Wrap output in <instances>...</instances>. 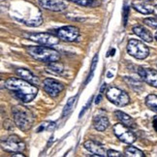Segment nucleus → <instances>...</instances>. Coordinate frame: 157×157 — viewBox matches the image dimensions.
<instances>
[{
	"instance_id": "nucleus-1",
	"label": "nucleus",
	"mask_w": 157,
	"mask_h": 157,
	"mask_svg": "<svg viewBox=\"0 0 157 157\" xmlns=\"http://www.w3.org/2000/svg\"><path fill=\"white\" fill-rule=\"evenodd\" d=\"M5 87L14 93L16 97L23 103L31 102L38 93V87L23 78H10L5 82Z\"/></svg>"
},
{
	"instance_id": "nucleus-2",
	"label": "nucleus",
	"mask_w": 157,
	"mask_h": 157,
	"mask_svg": "<svg viewBox=\"0 0 157 157\" xmlns=\"http://www.w3.org/2000/svg\"><path fill=\"white\" fill-rule=\"evenodd\" d=\"M12 116L14 123L21 131H28L32 127L35 117L31 111L25 106H15L12 108Z\"/></svg>"
},
{
	"instance_id": "nucleus-3",
	"label": "nucleus",
	"mask_w": 157,
	"mask_h": 157,
	"mask_svg": "<svg viewBox=\"0 0 157 157\" xmlns=\"http://www.w3.org/2000/svg\"><path fill=\"white\" fill-rule=\"evenodd\" d=\"M26 52L30 56L40 62L51 63L54 61H58L60 58L59 52L49 47H44V46L28 47L26 49Z\"/></svg>"
},
{
	"instance_id": "nucleus-4",
	"label": "nucleus",
	"mask_w": 157,
	"mask_h": 157,
	"mask_svg": "<svg viewBox=\"0 0 157 157\" xmlns=\"http://www.w3.org/2000/svg\"><path fill=\"white\" fill-rule=\"evenodd\" d=\"M127 52L136 59H144L148 56L149 49L143 42L136 39H130L127 43Z\"/></svg>"
},
{
	"instance_id": "nucleus-5",
	"label": "nucleus",
	"mask_w": 157,
	"mask_h": 157,
	"mask_svg": "<svg viewBox=\"0 0 157 157\" xmlns=\"http://www.w3.org/2000/svg\"><path fill=\"white\" fill-rule=\"evenodd\" d=\"M1 147L8 152H22L25 149V143L17 135H10L1 141Z\"/></svg>"
},
{
	"instance_id": "nucleus-6",
	"label": "nucleus",
	"mask_w": 157,
	"mask_h": 157,
	"mask_svg": "<svg viewBox=\"0 0 157 157\" xmlns=\"http://www.w3.org/2000/svg\"><path fill=\"white\" fill-rule=\"evenodd\" d=\"M106 96L109 101L118 107H124L130 103L129 95L117 87H111L107 91Z\"/></svg>"
},
{
	"instance_id": "nucleus-7",
	"label": "nucleus",
	"mask_w": 157,
	"mask_h": 157,
	"mask_svg": "<svg viewBox=\"0 0 157 157\" xmlns=\"http://www.w3.org/2000/svg\"><path fill=\"white\" fill-rule=\"evenodd\" d=\"M113 133L120 141L127 144H131L136 141V136L135 134L131 131V129L128 126L124 125L123 123L119 122L113 125Z\"/></svg>"
},
{
	"instance_id": "nucleus-8",
	"label": "nucleus",
	"mask_w": 157,
	"mask_h": 157,
	"mask_svg": "<svg viewBox=\"0 0 157 157\" xmlns=\"http://www.w3.org/2000/svg\"><path fill=\"white\" fill-rule=\"evenodd\" d=\"M27 39L36 43L46 46H53L59 43V38L50 33H28L26 35Z\"/></svg>"
},
{
	"instance_id": "nucleus-9",
	"label": "nucleus",
	"mask_w": 157,
	"mask_h": 157,
	"mask_svg": "<svg viewBox=\"0 0 157 157\" xmlns=\"http://www.w3.org/2000/svg\"><path fill=\"white\" fill-rule=\"evenodd\" d=\"M56 36L64 42H74L80 36V30L78 27L72 25L63 26L57 30Z\"/></svg>"
},
{
	"instance_id": "nucleus-10",
	"label": "nucleus",
	"mask_w": 157,
	"mask_h": 157,
	"mask_svg": "<svg viewBox=\"0 0 157 157\" xmlns=\"http://www.w3.org/2000/svg\"><path fill=\"white\" fill-rule=\"evenodd\" d=\"M43 87L45 91L49 94L51 97H56V96H58L63 91L64 84L59 82L56 80H54V78H47L44 80Z\"/></svg>"
},
{
	"instance_id": "nucleus-11",
	"label": "nucleus",
	"mask_w": 157,
	"mask_h": 157,
	"mask_svg": "<svg viewBox=\"0 0 157 157\" xmlns=\"http://www.w3.org/2000/svg\"><path fill=\"white\" fill-rule=\"evenodd\" d=\"M138 75L141 77L142 80L148 83L149 86L157 87V71L149 68L139 67L138 68Z\"/></svg>"
},
{
	"instance_id": "nucleus-12",
	"label": "nucleus",
	"mask_w": 157,
	"mask_h": 157,
	"mask_svg": "<svg viewBox=\"0 0 157 157\" xmlns=\"http://www.w3.org/2000/svg\"><path fill=\"white\" fill-rule=\"evenodd\" d=\"M92 124H93V127L99 131V132H103L105 131L109 125H110V121L107 117V114L104 111H98L94 114L93 117V120H92Z\"/></svg>"
},
{
	"instance_id": "nucleus-13",
	"label": "nucleus",
	"mask_w": 157,
	"mask_h": 157,
	"mask_svg": "<svg viewBox=\"0 0 157 157\" xmlns=\"http://www.w3.org/2000/svg\"><path fill=\"white\" fill-rule=\"evenodd\" d=\"M38 3L42 8L52 12H62L67 8L62 0H38Z\"/></svg>"
},
{
	"instance_id": "nucleus-14",
	"label": "nucleus",
	"mask_w": 157,
	"mask_h": 157,
	"mask_svg": "<svg viewBox=\"0 0 157 157\" xmlns=\"http://www.w3.org/2000/svg\"><path fill=\"white\" fill-rule=\"evenodd\" d=\"M83 147L86 150L90 153L94 154L95 156H108V150L107 148L103 146L95 141L88 140L86 142H84Z\"/></svg>"
},
{
	"instance_id": "nucleus-15",
	"label": "nucleus",
	"mask_w": 157,
	"mask_h": 157,
	"mask_svg": "<svg viewBox=\"0 0 157 157\" xmlns=\"http://www.w3.org/2000/svg\"><path fill=\"white\" fill-rule=\"evenodd\" d=\"M133 8L136 11H138L139 13L144 14V15H148L152 14L154 12V8L151 5H149L147 1L146 0H135L132 4Z\"/></svg>"
},
{
	"instance_id": "nucleus-16",
	"label": "nucleus",
	"mask_w": 157,
	"mask_h": 157,
	"mask_svg": "<svg viewBox=\"0 0 157 157\" xmlns=\"http://www.w3.org/2000/svg\"><path fill=\"white\" fill-rule=\"evenodd\" d=\"M16 74L19 76L21 78H23V80L31 82V83L35 84V86H38V84L40 83L39 78L37 76H35L31 71H29L27 69H25V68L17 69L16 70Z\"/></svg>"
},
{
	"instance_id": "nucleus-17",
	"label": "nucleus",
	"mask_w": 157,
	"mask_h": 157,
	"mask_svg": "<svg viewBox=\"0 0 157 157\" xmlns=\"http://www.w3.org/2000/svg\"><path fill=\"white\" fill-rule=\"evenodd\" d=\"M132 30H133V32H134L138 36V37H140L144 42L150 43V42L153 41L152 34L150 33L147 28H144V26H142V25H134L132 27Z\"/></svg>"
},
{
	"instance_id": "nucleus-18",
	"label": "nucleus",
	"mask_w": 157,
	"mask_h": 157,
	"mask_svg": "<svg viewBox=\"0 0 157 157\" xmlns=\"http://www.w3.org/2000/svg\"><path fill=\"white\" fill-rule=\"evenodd\" d=\"M114 116H116L117 119L119 122L123 123L124 125L128 126L129 128H136V122L130 116H128L127 113H125L121 111H116L114 112Z\"/></svg>"
},
{
	"instance_id": "nucleus-19",
	"label": "nucleus",
	"mask_w": 157,
	"mask_h": 157,
	"mask_svg": "<svg viewBox=\"0 0 157 157\" xmlns=\"http://www.w3.org/2000/svg\"><path fill=\"white\" fill-rule=\"evenodd\" d=\"M70 1L77 5L82 6V7H90V8H95L101 5L100 0H70Z\"/></svg>"
},
{
	"instance_id": "nucleus-20",
	"label": "nucleus",
	"mask_w": 157,
	"mask_h": 157,
	"mask_svg": "<svg viewBox=\"0 0 157 157\" xmlns=\"http://www.w3.org/2000/svg\"><path fill=\"white\" fill-rule=\"evenodd\" d=\"M48 69H49L51 72H53L57 75H63L65 72V68L62 63H60L58 61H54V62H51L49 65H48Z\"/></svg>"
},
{
	"instance_id": "nucleus-21",
	"label": "nucleus",
	"mask_w": 157,
	"mask_h": 157,
	"mask_svg": "<svg viewBox=\"0 0 157 157\" xmlns=\"http://www.w3.org/2000/svg\"><path fill=\"white\" fill-rule=\"evenodd\" d=\"M123 80L131 88L136 90V91H141V90H143V84L139 81H137L136 78H133L131 77H124Z\"/></svg>"
},
{
	"instance_id": "nucleus-22",
	"label": "nucleus",
	"mask_w": 157,
	"mask_h": 157,
	"mask_svg": "<svg viewBox=\"0 0 157 157\" xmlns=\"http://www.w3.org/2000/svg\"><path fill=\"white\" fill-rule=\"evenodd\" d=\"M146 105L150 110L157 113V95H154V94L147 95L146 98Z\"/></svg>"
},
{
	"instance_id": "nucleus-23",
	"label": "nucleus",
	"mask_w": 157,
	"mask_h": 157,
	"mask_svg": "<svg viewBox=\"0 0 157 157\" xmlns=\"http://www.w3.org/2000/svg\"><path fill=\"white\" fill-rule=\"evenodd\" d=\"M125 156L127 157H144V153L135 147H128L124 151Z\"/></svg>"
},
{
	"instance_id": "nucleus-24",
	"label": "nucleus",
	"mask_w": 157,
	"mask_h": 157,
	"mask_svg": "<svg viewBox=\"0 0 157 157\" xmlns=\"http://www.w3.org/2000/svg\"><path fill=\"white\" fill-rule=\"evenodd\" d=\"M76 99H77V96H76V97H71V98L68 100L67 104H66V106H65V108H64V110H63L62 117H65L66 114H68V113L72 110V107L74 106L75 102H76Z\"/></svg>"
},
{
	"instance_id": "nucleus-25",
	"label": "nucleus",
	"mask_w": 157,
	"mask_h": 157,
	"mask_svg": "<svg viewBox=\"0 0 157 157\" xmlns=\"http://www.w3.org/2000/svg\"><path fill=\"white\" fill-rule=\"evenodd\" d=\"M144 22L149 27L157 30V19H155V17H147V19L144 20Z\"/></svg>"
},
{
	"instance_id": "nucleus-26",
	"label": "nucleus",
	"mask_w": 157,
	"mask_h": 157,
	"mask_svg": "<svg viewBox=\"0 0 157 157\" xmlns=\"http://www.w3.org/2000/svg\"><path fill=\"white\" fill-rule=\"evenodd\" d=\"M52 126H54V122H44L42 124L39 129H38V132H41L42 130H48V129H51Z\"/></svg>"
},
{
	"instance_id": "nucleus-27",
	"label": "nucleus",
	"mask_w": 157,
	"mask_h": 157,
	"mask_svg": "<svg viewBox=\"0 0 157 157\" xmlns=\"http://www.w3.org/2000/svg\"><path fill=\"white\" fill-rule=\"evenodd\" d=\"M108 156L109 157H122L123 155L119 151H117V150L110 149V150H108Z\"/></svg>"
},
{
	"instance_id": "nucleus-28",
	"label": "nucleus",
	"mask_w": 157,
	"mask_h": 157,
	"mask_svg": "<svg viewBox=\"0 0 157 157\" xmlns=\"http://www.w3.org/2000/svg\"><path fill=\"white\" fill-rule=\"evenodd\" d=\"M129 14V8L127 6H125L123 9V21H124V25H126V22H127V17Z\"/></svg>"
},
{
	"instance_id": "nucleus-29",
	"label": "nucleus",
	"mask_w": 157,
	"mask_h": 157,
	"mask_svg": "<svg viewBox=\"0 0 157 157\" xmlns=\"http://www.w3.org/2000/svg\"><path fill=\"white\" fill-rule=\"evenodd\" d=\"M97 61H98V56L96 54V56L93 57L92 59V63H91V67H90V70H91V73L93 74V72L96 68V64H97Z\"/></svg>"
},
{
	"instance_id": "nucleus-30",
	"label": "nucleus",
	"mask_w": 157,
	"mask_h": 157,
	"mask_svg": "<svg viewBox=\"0 0 157 157\" xmlns=\"http://www.w3.org/2000/svg\"><path fill=\"white\" fill-rule=\"evenodd\" d=\"M90 104H91V99H90V101H89V102H88V103L86 104V107H84V109H83V110H82V111L81 112V113H80V117H82V114H83L84 113H86V110H87V109H88V106H89Z\"/></svg>"
},
{
	"instance_id": "nucleus-31",
	"label": "nucleus",
	"mask_w": 157,
	"mask_h": 157,
	"mask_svg": "<svg viewBox=\"0 0 157 157\" xmlns=\"http://www.w3.org/2000/svg\"><path fill=\"white\" fill-rule=\"evenodd\" d=\"M101 99H102V96H101V94H99V96H97V97H96L95 104H99L100 102H101Z\"/></svg>"
},
{
	"instance_id": "nucleus-32",
	"label": "nucleus",
	"mask_w": 157,
	"mask_h": 157,
	"mask_svg": "<svg viewBox=\"0 0 157 157\" xmlns=\"http://www.w3.org/2000/svg\"><path fill=\"white\" fill-rule=\"evenodd\" d=\"M13 156H21V157H25V154H22V153H21V152H15L14 154H13Z\"/></svg>"
},
{
	"instance_id": "nucleus-33",
	"label": "nucleus",
	"mask_w": 157,
	"mask_h": 157,
	"mask_svg": "<svg viewBox=\"0 0 157 157\" xmlns=\"http://www.w3.org/2000/svg\"><path fill=\"white\" fill-rule=\"evenodd\" d=\"M106 86H107V83H104L103 86H102V87H101V90H100L101 93H103V92H104V89L106 88Z\"/></svg>"
},
{
	"instance_id": "nucleus-34",
	"label": "nucleus",
	"mask_w": 157,
	"mask_h": 157,
	"mask_svg": "<svg viewBox=\"0 0 157 157\" xmlns=\"http://www.w3.org/2000/svg\"><path fill=\"white\" fill-rule=\"evenodd\" d=\"M154 12H155V13L157 14V5H156L155 7H154Z\"/></svg>"
},
{
	"instance_id": "nucleus-35",
	"label": "nucleus",
	"mask_w": 157,
	"mask_h": 157,
	"mask_svg": "<svg viewBox=\"0 0 157 157\" xmlns=\"http://www.w3.org/2000/svg\"><path fill=\"white\" fill-rule=\"evenodd\" d=\"M111 76H112V74L110 73V72H109V73H108V78H111Z\"/></svg>"
},
{
	"instance_id": "nucleus-36",
	"label": "nucleus",
	"mask_w": 157,
	"mask_h": 157,
	"mask_svg": "<svg viewBox=\"0 0 157 157\" xmlns=\"http://www.w3.org/2000/svg\"><path fill=\"white\" fill-rule=\"evenodd\" d=\"M146 1H147V2H151V1H153V0H146Z\"/></svg>"
},
{
	"instance_id": "nucleus-37",
	"label": "nucleus",
	"mask_w": 157,
	"mask_h": 157,
	"mask_svg": "<svg viewBox=\"0 0 157 157\" xmlns=\"http://www.w3.org/2000/svg\"><path fill=\"white\" fill-rule=\"evenodd\" d=\"M155 39L157 40V32H156V34H155Z\"/></svg>"
}]
</instances>
